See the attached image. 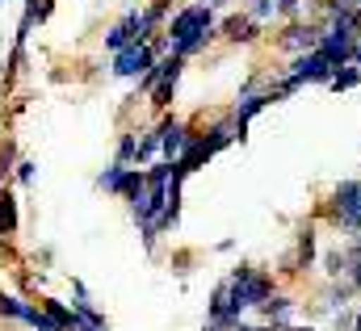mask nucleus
<instances>
[{"label": "nucleus", "instance_id": "nucleus-1", "mask_svg": "<svg viewBox=\"0 0 361 331\" xmlns=\"http://www.w3.org/2000/svg\"><path fill=\"white\" fill-rule=\"evenodd\" d=\"M227 289H231V306H235V315H244V311H261V306L269 302V294H273V277L265 273V268H257V264H240V268H231Z\"/></svg>", "mask_w": 361, "mask_h": 331}, {"label": "nucleus", "instance_id": "nucleus-2", "mask_svg": "<svg viewBox=\"0 0 361 331\" xmlns=\"http://www.w3.org/2000/svg\"><path fill=\"white\" fill-rule=\"evenodd\" d=\"M328 218H332V227H341L349 235H361V180H341L332 189Z\"/></svg>", "mask_w": 361, "mask_h": 331}, {"label": "nucleus", "instance_id": "nucleus-3", "mask_svg": "<svg viewBox=\"0 0 361 331\" xmlns=\"http://www.w3.org/2000/svg\"><path fill=\"white\" fill-rule=\"evenodd\" d=\"M210 25H214V8H210L206 0H193V4H185V8H177V13L169 17L164 38H169V46H173V42H189V38H197V34L210 30Z\"/></svg>", "mask_w": 361, "mask_h": 331}, {"label": "nucleus", "instance_id": "nucleus-4", "mask_svg": "<svg viewBox=\"0 0 361 331\" xmlns=\"http://www.w3.org/2000/svg\"><path fill=\"white\" fill-rule=\"evenodd\" d=\"M160 59V51L152 46V42H130V46H122V51H114V63H109V72L118 76V80H139L152 63Z\"/></svg>", "mask_w": 361, "mask_h": 331}, {"label": "nucleus", "instance_id": "nucleus-5", "mask_svg": "<svg viewBox=\"0 0 361 331\" xmlns=\"http://www.w3.org/2000/svg\"><path fill=\"white\" fill-rule=\"evenodd\" d=\"M156 130H160V156H164V160H180V151L189 147V135H193V130L180 122L177 113H164V118L156 122Z\"/></svg>", "mask_w": 361, "mask_h": 331}, {"label": "nucleus", "instance_id": "nucleus-6", "mask_svg": "<svg viewBox=\"0 0 361 331\" xmlns=\"http://www.w3.org/2000/svg\"><path fill=\"white\" fill-rule=\"evenodd\" d=\"M319 38H324V25H307V21H290V25L281 30V38H277V46H281V51H290V55H307V51H315V46H319Z\"/></svg>", "mask_w": 361, "mask_h": 331}, {"label": "nucleus", "instance_id": "nucleus-7", "mask_svg": "<svg viewBox=\"0 0 361 331\" xmlns=\"http://www.w3.org/2000/svg\"><path fill=\"white\" fill-rule=\"evenodd\" d=\"M219 34H223L227 42H257L261 21H257V17H248V13H231V17L219 25Z\"/></svg>", "mask_w": 361, "mask_h": 331}, {"label": "nucleus", "instance_id": "nucleus-8", "mask_svg": "<svg viewBox=\"0 0 361 331\" xmlns=\"http://www.w3.org/2000/svg\"><path fill=\"white\" fill-rule=\"evenodd\" d=\"M17 235V193L0 185V244H13Z\"/></svg>", "mask_w": 361, "mask_h": 331}, {"label": "nucleus", "instance_id": "nucleus-9", "mask_svg": "<svg viewBox=\"0 0 361 331\" xmlns=\"http://www.w3.org/2000/svg\"><path fill=\"white\" fill-rule=\"evenodd\" d=\"M261 315L269 319L273 327H281V323H290V315H294V298H290V294H269V302L261 306Z\"/></svg>", "mask_w": 361, "mask_h": 331}, {"label": "nucleus", "instance_id": "nucleus-10", "mask_svg": "<svg viewBox=\"0 0 361 331\" xmlns=\"http://www.w3.org/2000/svg\"><path fill=\"white\" fill-rule=\"evenodd\" d=\"M126 172H130V164H118V160H114V164L97 176V189H105V193L122 197V189H126Z\"/></svg>", "mask_w": 361, "mask_h": 331}, {"label": "nucleus", "instance_id": "nucleus-11", "mask_svg": "<svg viewBox=\"0 0 361 331\" xmlns=\"http://www.w3.org/2000/svg\"><path fill=\"white\" fill-rule=\"evenodd\" d=\"M294 268H311L315 264V231L311 227H302L298 231V248H294V260H290Z\"/></svg>", "mask_w": 361, "mask_h": 331}, {"label": "nucleus", "instance_id": "nucleus-12", "mask_svg": "<svg viewBox=\"0 0 361 331\" xmlns=\"http://www.w3.org/2000/svg\"><path fill=\"white\" fill-rule=\"evenodd\" d=\"M173 96H177V76H164V80L156 84L152 92H147V101H152V109H160V113H169V105H173Z\"/></svg>", "mask_w": 361, "mask_h": 331}, {"label": "nucleus", "instance_id": "nucleus-13", "mask_svg": "<svg viewBox=\"0 0 361 331\" xmlns=\"http://www.w3.org/2000/svg\"><path fill=\"white\" fill-rule=\"evenodd\" d=\"M25 311H30V302H25V298H17V294H4V289H0V319H8V323H25Z\"/></svg>", "mask_w": 361, "mask_h": 331}, {"label": "nucleus", "instance_id": "nucleus-14", "mask_svg": "<svg viewBox=\"0 0 361 331\" xmlns=\"http://www.w3.org/2000/svg\"><path fill=\"white\" fill-rule=\"evenodd\" d=\"M42 306H47V315H51L63 331H76V306H63L59 298H42Z\"/></svg>", "mask_w": 361, "mask_h": 331}, {"label": "nucleus", "instance_id": "nucleus-15", "mask_svg": "<svg viewBox=\"0 0 361 331\" xmlns=\"http://www.w3.org/2000/svg\"><path fill=\"white\" fill-rule=\"evenodd\" d=\"M349 268H353V264H349L345 248H336V251H328V256H324V277H328V281H336V277H349Z\"/></svg>", "mask_w": 361, "mask_h": 331}, {"label": "nucleus", "instance_id": "nucleus-16", "mask_svg": "<svg viewBox=\"0 0 361 331\" xmlns=\"http://www.w3.org/2000/svg\"><path fill=\"white\" fill-rule=\"evenodd\" d=\"M25 327H34V331H63L51 315H47V306H42V302H38V306L30 302V311H25Z\"/></svg>", "mask_w": 361, "mask_h": 331}, {"label": "nucleus", "instance_id": "nucleus-17", "mask_svg": "<svg viewBox=\"0 0 361 331\" xmlns=\"http://www.w3.org/2000/svg\"><path fill=\"white\" fill-rule=\"evenodd\" d=\"M332 88H336V92H345V88H357L361 84V68L357 63H345V68H336V72H332Z\"/></svg>", "mask_w": 361, "mask_h": 331}, {"label": "nucleus", "instance_id": "nucleus-18", "mask_svg": "<svg viewBox=\"0 0 361 331\" xmlns=\"http://www.w3.org/2000/svg\"><path fill=\"white\" fill-rule=\"evenodd\" d=\"M13 168H17V143L13 139H0V185H8Z\"/></svg>", "mask_w": 361, "mask_h": 331}, {"label": "nucleus", "instance_id": "nucleus-19", "mask_svg": "<svg viewBox=\"0 0 361 331\" xmlns=\"http://www.w3.org/2000/svg\"><path fill=\"white\" fill-rule=\"evenodd\" d=\"M135 151H139V130H122V139H118V164H135Z\"/></svg>", "mask_w": 361, "mask_h": 331}, {"label": "nucleus", "instance_id": "nucleus-20", "mask_svg": "<svg viewBox=\"0 0 361 331\" xmlns=\"http://www.w3.org/2000/svg\"><path fill=\"white\" fill-rule=\"evenodd\" d=\"M248 17H257V21L277 17V0H248Z\"/></svg>", "mask_w": 361, "mask_h": 331}, {"label": "nucleus", "instance_id": "nucleus-21", "mask_svg": "<svg viewBox=\"0 0 361 331\" xmlns=\"http://www.w3.org/2000/svg\"><path fill=\"white\" fill-rule=\"evenodd\" d=\"M13 176H17V185H34V176H38V164H34V160H17Z\"/></svg>", "mask_w": 361, "mask_h": 331}, {"label": "nucleus", "instance_id": "nucleus-22", "mask_svg": "<svg viewBox=\"0 0 361 331\" xmlns=\"http://www.w3.org/2000/svg\"><path fill=\"white\" fill-rule=\"evenodd\" d=\"M302 4H307V0H277V17H286V21H298Z\"/></svg>", "mask_w": 361, "mask_h": 331}, {"label": "nucleus", "instance_id": "nucleus-23", "mask_svg": "<svg viewBox=\"0 0 361 331\" xmlns=\"http://www.w3.org/2000/svg\"><path fill=\"white\" fill-rule=\"evenodd\" d=\"M349 277H353V285H357V294H361V264H353V268H349Z\"/></svg>", "mask_w": 361, "mask_h": 331}, {"label": "nucleus", "instance_id": "nucleus-24", "mask_svg": "<svg viewBox=\"0 0 361 331\" xmlns=\"http://www.w3.org/2000/svg\"><path fill=\"white\" fill-rule=\"evenodd\" d=\"M273 331H311V327H286V323H281V327H273Z\"/></svg>", "mask_w": 361, "mask_h": 331}, {"label": "nucleus", "instance_id": "nucleus-25", "mask_svg": "<svg viewBox=\"0 0 361 331\" xmlns=\"http://www.w3.org/2000/svg\"><path fill=\"white\" fill-rule=\"evenodd\" d=\"M206 4H210V8H223V4H227V0H206Z\"/></svg>", "mask_w": 361, "mask_h": 331}, {"label": "nucleus", "instance_id": "nucleus-26", "mask_svg": "<svg viewBox=\"0 0 361 331\" xmlns=\"http://www.w3.org/2000/svg\"><path fill=\"white\" fill-rule=\"evenodd\" d=\"M353 4H361V0H353Z\"/></svg>", "mask_w": 361, "mask_h": 331}]
</instances>
